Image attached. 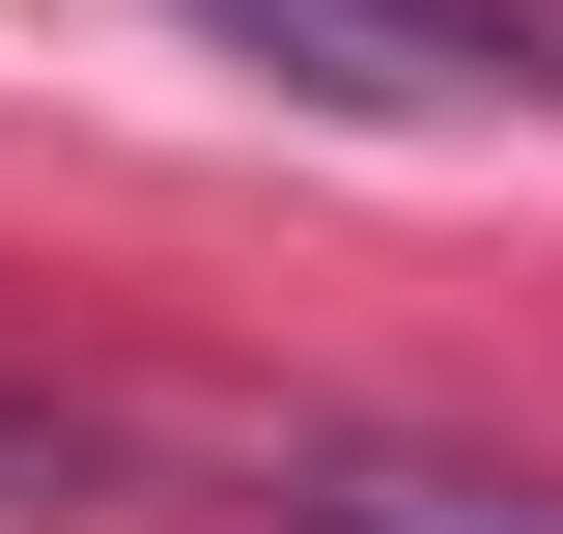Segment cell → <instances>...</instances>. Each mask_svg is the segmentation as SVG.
<instances>
[{
    "mask_svg": "<svg viewBox=\"0 0 563 534\" xmlns=\"http://www.w3.org/2000/svg\"><path fill=\"white\" fill-rule=\"evenodd\" d=\"M282 534H563V507H536V478H451V450H310Z\"/></svg>",
    "mask_w": 563,
    "mask_h": 534,
    "instance_id": "cell-1",
    "label": "cell"
},
{
    "mask_svg": "<svg viewBox=\"0 0 563 534\" xmlns=\"http://www.w3.org/2000/svg\"><path fill=\"white\" fill-rule=\"evenodd\" d=\"M57 507H85V422H57V394H0V534H57Z\"/></svg>",
    "mask_w": 563,
    "mask_h": 534,
    "instance_id": "cell-2",
    "label": "cell"
}]
</instances>
